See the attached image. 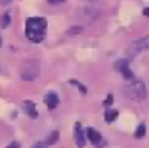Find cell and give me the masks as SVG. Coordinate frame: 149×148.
<instances>
[{
  "mask_svg": "<svg viewBox=\"0 0 149 148\" xmlns=\"http://www.w3.org/2000/svg\"><path fill=\"white\" fill-rule=\"evenodd\" d=\"M47 28L45 18L42 17H31L26 22V34L29 40L34 43H39L44 38Z\"/></svg>",
  "mask_w": 149,
  "mask_h": 148,
  "instance_id": "cell-1",
  "label": "cell"
},
{
  "mask_svg": "<svg viewBox=\"0 0 149 148\" xmlns=\"http://www.w3.org/2000/svg\"><path fill=\"white\" fill-rule=\"evenodd\" d=\"M125 94L132 101L142 102L147 97L146 84L139 80H132L125 86Z\"/></svg>",
  "mask_w": 149,
  "mask_h": 148,
  "instance_id": "cell-2",
  "label": "cell"
},
{
  "mask_svg": "<svg viewBox=\"0 0 149 148\" xmlns=\"http://www.w3.org/2000/svg\"><path fill=\"white\" fill-rule=\"evenodd\" d=\"M40 66L37 60H27L21 65L20 69V75L23 81H33L37 76L39 75Z\"/></svg>",
  "mask_w": 149,
  "mask_h": 148,
  "instance_id": "cell-3",
  "label": "cell"
},
{
  "mask_svg": "<svg viewBox=\"0 0 149 148\" xmlns=\"http://www.w3.org/2000/svg\"><path fill=\"white\" fill-rule=\"evenodd\" d=\"M131 48L134 53H138L141 50H144V49H149V36L144 37V38H141L138 40L133 42L131 44Z\"/></svg>",
  "mask_w": 149,
  "mask_h": 148,
  "instance_id": "cell-4",
  "label": "cell"
},
{
  "mask_svg": "<svg viewBox=\"0 0 149 148\" xmlns=\"http://www.w3.org/2000/svg\"><path fill=\"white\" fill-rule=\"evenodd\" d=\"M87 136H88V138L91 140V142L93 145H95L98 147L102 146V142H103V138H102V135L99 133L97 130H94V128H88L87 130Z\"/></svg>",
  "mask_w": 149,
  "mask_h": 148,
  "instance_id": "cell-5",
  "label": "cell"
},
{
  "mask_svg": "<svg viewBox=\"0 0 149 148\" xmlns=\"http://www.w3.org/2000/svg\"><path fill=\"white\" fill-rule=\"evenodd\" d=\"M44 102H45V104L48 105L49 109H55L58 107V104H59V97H58V94L50 92V93H48L45 96Z\"/></svg>",
  "mask_w": 149,
  "mask_h": 148,
  "instance_id": "cell-6",
  "label": "cell"
},
{
  "mask_svg": "<svg viewBox=\"0 0 149 148\" xmlns=\"http://www.w3.org/2000/svg\"><path fill=\"white\" fill-rule=\"evenodd\" d=\"M76 142H77V146L79 148H83L84 145H86V140H84V133H83V130L81 127V124H76Z\"/></svg>",
  "mask_w": 149,
  "mask_h": 148,
  "instance_id": "cell-7",
  "label": "cell"
},
{
  "mask_svg": "<svg viewBox=\"0 0 149 148\" xmlns=\"http://www.w3.org/2000/svg\"><path fill=\"white\" fill-rule=\"evenodd\" d=\"M24 107H26V113L31 116V118H36V116L38 115V113H37V110H36L34 103H32L31 101H27L26 104H24Z\"/></svg>",
  "mask_w": 149,
  "mask_h": 148,
  "instance_id": "cell-8",
  "label": "cell"
},
{
  "mask_svg": "<svg viewBox=\"0 0 149 148\" xmlns=\"http://www.w3.org/2000/svg\"><path fill=\"white\" fill-rule=\"evenodd\" d=\"M58 141H59V131H53L49 135V137L47 138L45 145H54V143H56Z\"/></svg>",
  "mask_w": 149,
  "mask_h": 148,
  "instance_id": "cell-9",
  "label": "cell"
},
{
  "mask_svg": "<svg viewBox=\"0 0 149 148\" xmlns=\"http://www.w3.org/2000/svg\"><path fill=\"white\" fill-rule=\"evenodd\" d=\"M117 115H119L117 110H108V112L105 113V120H107L108 122H111L117 118Z\"/></svg>",
  "mask_w": 149,
  "mask_h": 148,
  "instance_id": "cell-10",
  "label": "cell"
},
{
  "mask_svg": "<svg viewBox=\"0 0 149 148\" xmlns=\"http://www.w3.org/2000/svg\"><path fill=\"white\" fill-rule=\"evenodd\" d=\"M10 16H9V14H5V15H3V17H1V20H0V26H1L3 28H5V27H8L9 24H10Z\"/></svg>",
  "mask_w": 149,
  "mask_h": 148,
  "instance_id": "cell-11",
  "label": "cell"
},
{
  "mask_svg": "<svg viewBox=\"0 0 149 148\" xmlns=\"http://www.w3.org/2000/svg\"><path fill=\"white\" fill-rule=\"evenodd\" d=\"M122 75H123V77H125L126 80H132L133 78V73H132V71L130 70V67L127 66V67H125V69H122L121 71H120Z\"/></svg>",
  "mask_w": 149,
  "mask_h": 148,
  "instance_id": "cell-12",
  "label": "cell"
},
{
  "mask_svg": "<svg viewBox=\"0 0 149 148\" xmlns=\"http://www.w3.org/2000/svg\"><path fill=\"white\" fill-rule=\"evenodd\" d=\"M144 135H146V125L142 124V125H139V126L137 127V131H136L134 136H136V137H143Z\"/></svg>",
  "mask_w": 149,
  "mask_h": 148,
  "instance_id": "cell-13",
  "label": "cell"
},
{
  "mask_svg": "<svg viewBox=\"0 0 149 148\" xmlns=\"http://www.w3.org/2000/svg\"><path fill=\"white\" fill-rule=\"evenodd\" d=\"M128 66V63H127V60H119L117 63L115 64V67H116V70L117 71H121L122 69H125V67Z\"/></svg>",
  "mask_w": 149,
  "mask_h": 148,
  "instance_id": "cell-14",
  "label": "cell"
},
{
  "mask_svg": "<svg viewBox=\"0 0 149 148\" xmlns=\"http://www.w3.org/2000/svg\"><path fill=\"white\" fill-rule=\"evenodd\" d=\"M70 82H71V83H73V84H76L77 87L79 88V92H81V93H82V94H86V93H87V88L84 87L83 84H81L78 81H76V80H71Z\"/></svg>",
  "mask_w": 149,
  "mask_h": 148,
  "instance_id": "cell-15",
  "label": "cell"
},
{
  "mask_svg": "<svg viewBox=\"0 0 149 148\" xmlns=\"http://www.w3.org/2000/svg\"><path fill=\"white\" fill-rule=\"evenodd\" d=\"M82 31H83V28L81 26H73L72 28L69 29V32H67V33H69V34H78V33L82 32Z\"/></svg>",
  "mask_w": 149,
  "mask_h": 148,
  "instance_id": "cell-16",
  "label": "cell"
},
{
  "mask_svg": "<svg viewBox=\"0 0 149 148\" xmlns=\"http://www.w3.org/2000/svg\"><path fill=\"white\" fill-rule=\"evenodd\" d=\"M113 102H114V97H113V94H109L108 98H107V102H105L104 104H105V105H110V104L113 103Z\"/></svg>",
  "mask_w": 149,
  "mask_h": 148,
  "instance_id": "cell-17",
  "label": "cell"
},
{
  "mask_svg": "<svg viewBox=\"0 0 149 148\" xmlns=\"http://www.w3.org/2000/svg\"><path fill=\"white\" fill-rule=\"evenodd\" d=\"M32 148H47V145H44L43 142H37V143L33 145Z\"/></svg>",
  "mask_w": 149,
  "mask_h": 148,
  "instance_id": "cell-18",
  "label": "cell"
},
{
  "mask_svg": "<svg viewBox=\"0 0 149 148\" xmlns=\"http://www.w3.org/2000/svg\"><path fill=\"white\" fill-rule=\"evenodd\" d=\"M8 148H20V145L17 142H12L10 146H8Z\"/></svg>",
  "mask_w": 149,
  "mask_h": 148,
  "instance_id": "cell-19",
  "label": "cell"
},
{
  "mask_svg": "<svg viewBox=\"0 0 149 148\" xmlns=\"http://www.w3.org/2000/svg\"><path fill=\"white\" fill-rule=\"evenodd\" d=\"M143 15L147 16V17H149V8H146V9L143 10Z\"/></svg>",
  "mask_w": 149,
  "mask_h": 148,
  "instance_id": "cell-20",
  "label": "cell"
},
{
  "mask_svg": "<svg viewBox=\"0 0 149 148\" xmlns=\"http://www.w3.org/2000/svg\"><path fill=\"white\" fill-rule=\"evenodd\" d=\"M50 4H58V3H61V1H64V0H48Z\"/></svg>",
  "mask_w": 149,
  "mask_h": 148,
  "instance_id": "cell-21",
  "label": "cell"
},
{
  "mask_svg": "<svg viewBox=\"0 0 149 148\" xmlns=\"http://www.w3.org/2000/svg\"><path fill=\"white\" fill-rule=\"evenodd\" d=\"M11 0H0V4H9Z\"/></svg>",
  "mask_w": 149,
  "mask_h": 148,
  "instance_id": "cell-22",
  "label": "cell"
},
{
  "mask_svg": "<svg viewBox=\"0 0 149 148\" xmlns=\"http://www.w3.org/2000/svg\"><path fill=\"white\" fill-rule=\"evenodd\" d=\"M0 45H1V38H0Z\"/></svg>",
  "mask_w": 149,
  "mask_h": 148,
  "instance_id": "cell-23",
  "label": "cell"
}]
</instances>
